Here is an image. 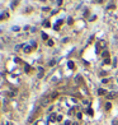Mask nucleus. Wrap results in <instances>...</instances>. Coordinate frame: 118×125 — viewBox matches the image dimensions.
<instances>
[{"label": "nucleus", "instance_id": "nucleus-12", "mask_svg": "<svg viewBox=\"0 0 118 125\" xmlns=\"http://www.w3.org/2000/svg\"><path fill=\"white\" fill-rule=\"evenodd\" d=\"M67 23H69V24H72V23H74V19H72V18H69Z\"/></svg>", "mask_w": 118, "mask_h": 125}, {"label": "nucleus", "instance_id": "nucleus-4", "mask_svg": "<svg viewBox=\"0 0 118 125\" xmlns=\"http://www.w3.org/2000/svg\"><path fill=\"white\" fill-rule=\"evenodd\" d=\"M33 49V46H27V47H24V52H31Z\"/></svg>", "mask_w": 118, "mask_h": 125}, {"label": "nucleus", "instance_id": "nucleus-14", "mask_svg": "<svg viewBox=\"0 0 118 125\" xmlns=\"http://www.w3.org/2000/svg\"><path fill=\"white\" fill-rule=\"evenodd\" d=\"M55 64H56V60H51V61H50V65H51V67H52V65H55Z\"/></svg>", "mask_w": 118, "mask_h": 125}, {"label": "nucleus", "instance_id": "nucleus-21", "mask_svg": "<svg viewBox=\"0 0 118 125\" xmlns=\"http://www.w3.org/2000/svg\"><path fill=\"white\" fill-rule=\"evenodd\" d=\"M97 3H103V0H95Z\"/></svg>", "mask_w": 118, "mask_h": 125}, {"label": "nucleus", "instance_id": "nucleus-5", "mask_svg": "<svg viewBox=\"0 0 118 125\" xmlns=\"http://www.w3.org/2000/svg\"><path fill=\"white\" fill-rule=\"evenodd\" d=\"M103 57H104V59H109V54H108V51H104V52H103Z\"/></svg>", "mask_w": 118, "mask_h": 125}, {"label": "nucleus", "instance_id": "nucleus-6", "mask_svg": "<svg viewBox=\"0 0 118 125\" xmlns=\"http://www.w3.org/2000/svg\"><path fill=\"white\" fill-rule=\"evenodd\" d=\"M67 65H69V68H70V69H74V68H75V67H74V62H72V61H69V64H67Z\"/></svg>", "mask_w": 118, "mask_h": 125}, {"label": "nucleus", "instance_id": "nucleus-13", "mask_svg": "<svg viewBox=\"0 0 118 125\" xmlns=\"http://www.w3.org/2000/svg\"><path fill=\"white\" fill-rule=\"evenodd\" d=\"M6 16H8V14H6V13H3L1 16H0V21H1V19H3V18H4V17H6Z\"/></svg>", "mask_w": 118, "mask_h": 125}, {"label": "nucleus", "instance_id": "nucleus-22", "mask_svg": "<svg viewBox=\"0 0 118 125\" xmlns=\"http://www.w3.org/2000/svg\"><path fill=\"white\" fill-rule=\"evenodd\" d=\"M117 80H118V78H117Z\"/></svg>", "mask_w": 118, "mask_h": 125}, {"label": "nucleus", "instance_id": "nucleus-17", "mask_svg": "<svg viewBox=\"0 0 118 125\" xmlns=\"http://www.w3.org/2000/svg\"><path fill=\"white\" fill-rule=\"evenodd\" d=\"M62 4V0H57V5H61Z\"/></svg>", "mask_w": 118, "mask_h": 125}, {"label": "nucleus", "instance_id": "nucleus-16", "mask_svg": "<svg viewBox=\"0 0 118 125\" xmlns=\"http://www.w3.org/2000/svg\"><path fill=\"white\" fill-rule=\"evenodd\" d=\"M105 109H107V110H109V109H110V104H107V106H105Z\"/></svg>", "mask_w": 118, "mask_h": 125}, {"label": "nucleus", "instance_id": "nucleus-2", "mask_svg": "<svg viewBox=\"0 0 118 125\" xmlns=\"http://www.w3.org/2000/svg\"><path fill=\"white\" fill-rule=\"evenodd\" d=\"M117 97V92H109L108 94H107V98L108 100H113V98Z\"/></svg>", "mask_w": 118, "mask_h": 125}, {"label": "nucleus", "instance_id": "nucleus-1", "mask_svg": "<svg viewBox=\"0 0 118 125\" xmlns=\"http://www.w3.org/2000/svg\"><path fill=\"white\" fill-rule=\"evenodd\" d=\"M103 47H105V41L100 40V41L97 43V51H99V49H103Z\"/></svg>", "mask_w": 118, "mask_h": 125}, {"label": "nucleus", "instance_id": "nucleus-20", "mask_svg": "<svg viewBox=\"0 0 118 125\" xmlns=\"http://www.w3.org/2000/svg\"><path fill=\"white\" fill-rule=\"evenodd\" d=\"M65 125H70V121H65Z\"/></svg>", "mask_w": 118, "mask_h": 125}, {"label": "nucleus", "instance_id": "nucleus-9", "mask_svg": "<svg viewBox=\"0 0 118 125\" xmlns=\"http://www.w3.org/2000/svg\"><path fill=\"white\" fill-rule=\"evenodd\" d=\"M47 45H48V46H53V41H52V40H48V42H47Z\"/></svg>", "mask_w": 118, "mask_h": 125}, {"label": "nucleus", "instance_id": "nucleus-8", "mask_svg": "<svg viewBox=\"0 0 118 125\" xmlns=\"http://www.w3.org/2000/svg\"><path fill=\"white\" fill-rule=\"evenodd\" d=\"M43 26H45V27H50V22H48V21L43 22Z\"/></svg>", "mask_w": 118, "mask_h": 125}, {"label": "nucleus", "instance_id": "nucleus-11", "mask_svg": "<svg viewBox=\"0 0 118 125\" xmlns=\"http://www.w3.org/2000/svg\"><path fill=\"white\" fill-rule=\"evenodd\" d=\"M17 4H18V1H13V3H12V8L14 9V8L17 6Z\"/></svg>", "mask_w": 118, "mask_h": 125}, {"label": "nucleus", "instance_id": "nucleus-7", "mask_svg": "<svg viewBox=\"0 0 118 125\" xmlns=\"http://www.w3.org/2000/svg\"><path fill=\"white\" fill-rule=\"evenodd\" d=\"M42 38H43V40H48V35H46V33H42Z\"/></svg>", "mask_w": 118, "mask_h": 125}, {"label": "nucleus", "instance_id": "nucleus-3", "mask_svg": "<svg viewBox=\"0 0 118 125\" xmlns=\"http://www.w3.org/2000/svg\"><path fill=\"white\" fill-rule=\"evenodd\" d=\"M75 79H76V82L79 83V84H81V83H83V77H81V75H76V78H75Z\"/></svg>", "mask_w": 118, "mask_h": 125}, {"label": "nucleus", "instance_id": "nucleus-18", "mask_svg": "<svg viewBox=\"0 0 118 125\" xmlns=\"http://www.w3.org/2000/svg\"><path fill=\"white\" fill-rule=\"evenodd\" d=\"M113 8H114V5H113V4H110V5L108 6V9H113Z\"/></svg>", "mask_w": 118, "mask_h": 125}, {"label": "nucleus", "instance_id": "nucleus-19", "mask_svg": "<svg viewBox=\"0 0 118 125\" xmlns=\"http://www.w3.org/2000/svg\"><path fill=\"white\" fill-rule=\"evenodd\" d=\"M55 117H56V116H55V115H52V116H51V119H50V120H51V121H53V120H55Z\"/></svg>", "mask_w": 118, "mask_h": 125}, {"label": "nucleus", "instance_id": "nucleus-10", "mask_svg": "<svg viewBox=\"0 0 118 125\" xmlns=\"http://www.w3.org/2000/svg\"><path fill=\"white\" fill-rule=\"evenodd\" d=\"M98 93H99V94H105V91H104V89H99Z\"/></svg>", "mask_w": 118, "mask_h": 125}, {"label": "nucleus", "instance_id": "nucleus-15", "mask_svg": "<svg viewBox=\"0 0 118 125\" xmlns=\"http://www.w3.org/2000/svg\"><path fill=\"white\" fill-rule=\"evenodd\" d=\"M93 38H94V36H91V37L89 38V41H88V45H89V43H91V41H93Z\"/></svg>", "mask_w": 118, "mask_h": 125}]
</instances>
